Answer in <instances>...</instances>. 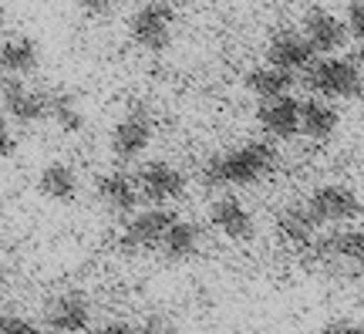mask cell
Here are the masks:
<instances>
[{
  "mask_svg": "<svg viewBox=\"0 0 364 334\" xmlns=\"http://www.w3.org/2000/svg\"><path fill=\"white\" fill-rule=\"evenodd\" d=\"M277 166V152L267 142H247L230 152L213 155L203 166V179L209 186H253L263 176H270Z\"/></svg>",
  "mask_w": 364,
  "mask_h": 334,
  "instance_id": "obj_1",
  "label": "cell"
},
{
  "mask_svg": "<svg viewBox=\"0 0 364 334\" xmlns=\"http://www.w3.org/2000/svg\"><path fill=\"white\" fill-rule=\"evenodd\" d=\"M307 85L317 91V98L341 102V98H358V95H361L364 75L354 61L327 54V58H321V61H314V65L307 68Z\"/></svg>",
  "mask_w": 364,
  "mask_h": 334,
  "instance_id": "obj_2",
  "label": "cell"
},
{
  "mask_svg": "<svg viewBox=\"0 0 364 334\" xmlns=\"http://www.w3.org/2000/svg\"><path fill=\"white\" fill-rule=\"evenodd\" d=\"M129 38L142 51H166L176 38V11L172 4L149 0L129 17Z\"/></svg>",
  "mask_w": 364,
  "mask_h": 334,
  "instance_id": "obj_3",
  "label": "cell"
},
{
  "mask_svg": "<svg viewBox=\"0 0 364 334\" xmlns=\"http://www.w3.org/2000/svg\"><path fill=\"white\" fill-rule=\"evenodd\" d=\"M176 213L166 209V206H152V209H142V213H132L122 226V236H118V246L125 254H149V250H159L162 236L176 223Z\"/></svg>",
  "mask_w": 364,
  "mask_h": 334,
  "instance_id": "obj_4",
  "label": "cell"
},
{
  "mask_svg": "<svg viewBox=\"0 0 364 334\" xmlns=\"http://www.w3.org/2000/svg\"><path fill=\"white\" fill-rule=\"evenodd\" d=\"M311 216L317 219V226H341L361 213V199L351 186H341V182H324L317 186L307 199Z\"/></svg>",
  "mask_w": 364,
  "mask_h": 334,
  "instance_id": "obj_5",
  "label": "cell"
},
{
  "mask_svg": "<svg viewBox=\"0 0 364 334\" xmlns=\"http://www.w3.org/2000/svg\"><path fill=\"white\" fill-rule=\"evenodd\" d=\"M152 132H156V125H152V115L145 112L142 105H132L129 112H125V115L115 122V129H112V139H108V145H112V155H115V159H122V162L139 159V155L149 149Z\"/></svg>",
  "mask_w": 364,
  "mask_h": 334,
  "instance_id": "obj_6",
  "label": "cell"
},
{
  "mask_svg": "<svg viewBox=\"0 0 364 334\" xmlns=\"http://www.w3.org/2000/svg\"><path fill=\"white\" fill-rule=\"evenodd\" d=\"M0 105H4V115L21 122V125H34V122H44L48 118V108H51V95L31 88L21 78H7L0 85Z\"/></svg>",
  "mask_w": 364,
  "mask_h": 334,
  "instance_id": "obj_7",
  "label": "cell"
},
{
  "mask_svg": "<svg viewBox=\"0 0 364 334\" xmlns=\"http://www.w3.org/2000/svg\"><path fill=\"white\" fill-rule=\"evenodd\" d=\"M135 182H139L142 199H149L152 206H169L186 196V176H182V169H176L172 162H162V159L145 162L139 169Z\"/></svg>",
  "mask_w": 364,
  "mask_h": 334,
  "instance_id": "obj_8",
  "label": "cell"
},
{
  "mask_svg": "<svg viewBox=\"0 0 364 334\" xmlns=\"http://www.w3.org/2000/svg\"><path fill=\"white\" fill-rule=\"evenodd\" d=\"M91 324V301L85 291H65L44 304V328L54 334H81Z\"/></svg>",
  "mask_w": 364,
  "mask_h": 334,
  "instance_id": "obj_9",
  "label": "cell"
},
{
  "mask_svg": "<svg viewBox=\"0 0 364 334\" xmlns=\"http://www.w3.org/2000/svg\"><path fill=\"white\" fill-rule=\"evenodd\" d=\"M317 61V51L311 48V41L304 38V31H277L267 44V65L284 68V71H307V68Z\"/></svg>",
  "mask_w": 364,
  "mask_h": 334,
  "instance_id": "obj_10",
  "label": "cell"
},
{
  "mask_svg": "<svg viewBox=\"0 0 364 334\" xmlns=\"http://www.w3.org/2000/svg\"><path fill=\"white\" fill-rule=\"evenodd\" d=\"M300 31H304V38L311 41V48L317 54H338L348 44V24L334 11H324V7H311L304 14Z\"/></svg>",
  "mask_w": 364,
  "mask_h": 334,
  "instance_id": "obj_11",
  "label": "cell"
},
{
  "mask_svg": "<svg viewBox=\"0 0 364 334\" xmlns=\"http://www.w3.org/2000/svg\"><path fill=\"white\" fill-rule=\"evenodd\" d=\"M314 254L327 263H344L354 277H364V230H338L314 240Z\"/></svg>",
  "mask_w": 364,
  "mask_h": 334,
  "instance_id": "obj_12",
  "label": "cell"
},
{
  "mask_svg": "<svg viewBox=\"0 0 364 334\" xmlns=\"http://www.w3.org/2000/svg\"><path fill=\"white\" fill-rule=\"evenodd\" d=\"M95 196H98V203L108 209V213H115V216H132L135 213V206L142 199L139 193V182L132 179L129 172H102L98 179H95Z\"/></svg>",
  "mask_w": 364,
  "mask_h": 334,
  "instance_id": "obj_13",
  "label": "cell"
},
{
  "mask_svg": "<svg viewBox=\"0 0 364 334\" xmlns=\"http://www.w3.org/2000/svg\"><path fill=\"white\" fill-rule=\"evenodd\" d=\"M209 223H213V230H220L226 240H233V244H243L253 236L257 230V223H253V213H250L243 199H236V196H220L216 203L209 206Z\"/></svg>",
  "mask_w": 364,
  "mask_h": 334,
  "instance_id": "obj_14",
  "label": "cell"
},
{
  "mask_svg": "<svg viewBox=\"0 0 364 334\" xmlns=\"http://www.w3.org/2000/svg\"><path fill=\"white\" fill-rule=\"evenodd\" d=\"M257 122H260V129L270 139H280V142L294 139V135H300V102L294 95L267 98V102H260Z\"/></svg>",
  "mask_w": 364,
  "mask_h": 334,
  "instance_id": "obj_15",
  "label": "cell"
},
{
  "mask_svg": "<svg viewBox=\"0 0 364 334\" xmlns=\"http://www.w3.org/2000/svg\"><path fill=\"white\" fill-rule=\"evenodd\" d=\"M341 125V115L334 102H327V98H307V102H300V132L314 142H327Z\"/></svg>",
  "mask_w": 364,
  "mask_h": 334,
  "instance_id": "obj_16",
  "label": "cell"
},
{
  "mask_svg": "<svg viewBox=\"0 0 364 334\" xmlns=\"http://www.w3.org/2000/svg\"><path fill=\"white\" fill-rule=\"evenodd\" d=\"M41 61V48L34 38L27 34H17V38L0 41V71L11 78H24L31 75Z\"/></svg>",
  "mask_w": 364,
  "mask_h": 334,
  "instance_id": "obj_17",
  "label": "cell"
},
{
  "mask_svg": "<svg viewBox=\"0 0 364 334\" xmlns=\"http://www.w3.org/2000/svg\"><path fill=\"white\" fill-rule=\"evenodd\" d=\"M81 189V179L75 166H68V162H48V166L41 169L38 176V193L44 199H51V203H71Z\"/></svg>",
  "mask_w": 364,
  "mask_h": 334,
  "instance_id": "obj_18",
  "label": "cell"
},
{
  "mask_svg": "<svg viewBox=\"0 0 364 334\" xmlns=\"http://www.w3.org/2000/svg\"><path fill=\"white\" fill-rule=\"evenodd\" d=\"M159 250H162V257L172 260V263L193 260L196 254L203 250V230H199L196 223H189V219H176L169 230H166Z\"/></svg>",
  "mask_w": 364,
  "mask_h": 334,
  "instance_id": "obj_19",
  "label": "cell"
},
{
  "mask_svg": "<svg viewBox=\"0 0 364 334\" xmlns=\"http://www.w3.org/2000/svg\"><path fill=\"white\" fill-rule=\"evenodd\" d=\"M243 85H247L250 95H257L260 102H267V98L290 95V88H294V75H290V71H284V68L260 65V68H253V71H247Z\"/></svg>",
  "mask_w": 364,
  "mask_h": 334,
  "instance_id": "obj_20",
  "label": "cell"
},
{
  "mask_svg": "<svg viewBox=\"0 0 364 334\" xmlns=\"http://www.w3.org/2000/svg\"><path fill=\"white\" fill-rule=\"evenodd\" d=\"M277 233H280L290 246H314L317 219L311 216L307 203H304V206H287L284 213L277 216Z\"/></svg>",
  "mask_w": 364,
  "mask_h": 334,
  "instance_id": "obj_21",
  "label": "cell"
},
{
  "mask_svg": "<svg viewBox=\"0 0 364 334\" xmlns=\"http://www.w3.org/2000/svg\"><path fill=\"white\" fill-rule=\"evenodd\" d=\"M48 118H54V125H58L61 132H81L85 129V112H81V105L75 102V95H68V91H54L51 95Z\"/></svg>",
  "mask_w": 364,
  "mask_h": 334,
  "instance_id": "obj_22",
  "label": "cell"
},
{
  "mask_svg": "<svg viewBox=\"0 0 364 334\" xmlns=\"http://www.w3.org/2000/svg\"><path fill=\"white\" fill-rule=\"evenodd\" d=\"M344 24H348V38H354L364 48V0H351L348 4Z\"/></svg>",
  "mask_w": 364,
  "mask_h": 334,
  "instance_id": "obj_23",
  "label": "cell"
},
{
  "mask_svg": "<svg viewBox=\"0 0 364 334\" xmlns=\"http://www.w3.org/2000/svg\"><path fill=\"white\" fill-rule=\"evenodd\" d=\"M0 334H44L24 314H0Z\"/></svg>",
  "mask_w": 364,
  "mask_h": 334,
  "instance_id": "obj_24",
  "label": "cell"
},
{
  "mask_svg": "<svg viewBox=\"0 0 364 334\" xmlns=\"http://www.w3.org/2000/svg\"><path fill=\"white\" fill-rule=\"evenodd\" d=\"M324 334H364V321L358 318H334L324 324Z\"/></svg>",
  "mask_w": 364,
  "mask_h": 334,
  "instance_id": "obj_25",
  "label": "cell"
},
{
  "mask_svg": "<svg viewBox=\"0 0 364 334\" xmlns=\"http://www.w3.org/2000/svg\"><path fill=\"white\" fill-rule=\"evenodd\" d=\"M78 4L81 14H88V17H108V14L115 11L118 0H75Z\"/></svg>",
  "mask_w": 364,
  "mask_h": 334,
  "instance_id": "obj_26",
  "label": "cell"
},
{
  "mask_svg": "<svg viewBox=\"0 0 364 334\" xmlns=\"http://www.w3.org/2000/svg\"><path fill=\"white\" fill-rule=\"evenodd\" d=\"M88 334H159V328H135V324H125V321H112L105 328H95Z\"/></svg>",
  "mask_w": 364,
  "mask_h": 334,
  "instance_id": "obj_27",
  "label": "cell"
},
{
  "mask_svg": "<svg viewBox=\"0 0 364 334\" xmlns=\"http://www.w3.org/2000/svg\"><path fill=\"white\" fill-rule=\"evenodd\" d=\"M14 149H17V139H14V129L7 115H0V159H11Z\"/></svg>",
  "mask_w": 364,
  "mask_h": 334,
  "instance_id": "obj_28",
  "label": "cell"
},
{
  "mask_svg": "<svg viewBox=\"0 0 364 334\" xmlns=\"http://www.w3.org/2000/svg\"><path fill=\"white\" fill-rule=\"evenodd\" d=\"M4 277H7V270H4V260H0V283H4Z\"/></svg>",
  "mask_w": 364,
  "mask_h": 334,
  "instance_id": "obj_29",
  "label": "cell"
},
{
  "mask_svg": "<svg viewBox=\"0 0 364 334\" xmlns=\"http://www.w3.org/2000/svg\"><path fill=\"white\" fill-rule=\"evenodd\" d=\"M4 27H7V21H4V14H0V38H4Z\"/></svg>",
  "mask_w": 364,
  "mask_h": 334,
  "instance_id": "obj_30",
  "label": "cell"
},
{
  "mask_svg": "<svg viewBox=\"0 0 364 334\" xmlns=\"http://www.w3.org/2000/svg\"><path fill=\"white\" fill-rule=\"evenodd\" d=\"M176 4H196V0H176Z\"/></svg>",
  "mask_w": 364,
  "mask_h": 334,
  "instance_id": "obj_31",
  "label": "cell"
}]
</instances>
